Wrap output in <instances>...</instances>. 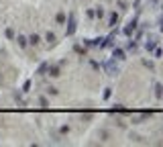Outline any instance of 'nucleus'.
<instances>
[{
  "mask_svg": "<svg viewBox=\"0 0 163 147\" xmlns=\"http://www.w3.org/2000/svg\"><path fill=\"white\" fill-rule=\"evenodd\" d=\"M102 16H104V8H102V6H98V8L94 10V19H102Z\"/></svg>",
  "mask_w": 163,
  "mask_h": 147,
  "instance_id": "obj_19",
  "label": "nucleus"
},
{
  "mask_svg": "<svg viewBox=\"0 0 163 147\" xmlns=\"http://www.w3.org/2000/svg\"><path fill=\"white\" fill-rule=\"evenodd\" d=\"M39 104L43 106V108H49L51 104H49V100H47V96H39Z\"/></svg>",
  "mask_w": 163,
  "mask_h": 147,
  "instance_id": "obj_18",
  "label": "nucleus"
},
{
  "mask_svg": "<svg viewBox=\"0 0 163 147\" xmlns=\"http://www.w3.org/2000/svg\"><path fill=\"white\" fill-rule=\"evenodd\" d=\"M92 119V113H84L82 114V121H90Z\"/></svg>",
  "mask_w": 163,
  "mask_h": 147,
  "instance_id": "obj_30",
  "label": "nucleus"
},
{
  "mask_svg": "<svg viewBox=\"0 0 163 147\" xmlns=\"http://www.w3.org/2000/svg\"><path fill=\"white\" fill-rule=\"evenodd\" d=\"M59 133H61V135H67V133H70V127H67V125L59 127Z\"/></svg>",
  "mask_w": 163,
  "mask_h": 147,
  "instance_id": "obj_26",
  "label": "nucleus"
},
{
  "mask_svg": "<svg viewBox=\"0 0 163 147\" xmlns=\"http://www.w3.org/2000/svg\"><path fill=\"white\" fill-rule=\"evenodd\" d=\"M155 47H157V39H155V37H147V43H145V49H147V51L151 53V51L155 49Z\"/></svg>",
  "mask_w": 163,
  "mask_h": 147,
  "instance_id": "obj_7",
  "label": "nucleus"
},
{
  "mask_svg": "<svg viewBox=\"0 0 163 147\" xmlns=\"http://www.w3.org/2000/svg\"><path fill=\"white\" fill-rule=\"evenodd\" d=\"M114 39H116V33H110L108 35V37H104V39H102V49H106V47H112L114 45Z\"/></svg>",
  "mask_w": 163,
  "mask_h": 147,
  "instance_id": "obj_6",
  "label": "nucleus"
},
{
  "mask_svg": "<svg viewBox=\"0 0 163 147\" xmlns=\"http://www.w3.org/2000/svg\"><path fill=\"white\" fill-rule=\"evenodd\" d=\"M155 98H157V100H161V98H163V92H161V84H159V82L155 84Z\"/></svg>",
  "mask_w": 163,
  "mask_h": 147,
  "instance_id": "obj_14",
  "label": "nucleus"
},
{
  "mask_svg": "<svg viewBox=\"0 0 163 147\" xmlns=\"http://www.w3.org/2000/svg\"><path fill=\"white\" fill-rule=\"evenodd\" d=\"M45 41H47V45H49V47H53L55 43H57V37H55V33H51V31H49V33L45 35Z\"/></svg>",
  "mask_w": 163,
  "mask_h": 147,
  "instance_id": "obj_8",
  "label": "nucleus"
},
{
  "mask_svg": "<svg viewBox=\"0 0 163 147\" xmlns=\"http://www.w3.org/2000/svg\"><path fill=\"white\" fill-rule=\"evenodd\" d=\"M98 137H100L102 141H106V139H108V131H100V133H98Z\"/></svg>",
  "mask_w": 163,
  "mask_h": 147,
  "instance_id": "obj_29",
  "label": "nucleus"
},
{
  "mask_svg": "<svg viewBox=\"0 0 163 147\" xmlns=\"http://www.w3.org/2000/svg\"><path fill=\"white\" fill-rule=\"evenodd\" d=\"M137 27H139V12H137V14H135V16H133V19L128 21L127 27L122 29V35H124V37H130V35L137 31Z\"/></svg>",
  "mask_w": 163,
  "mask_h": 147,
  "instance_id": "obj_2",
  "label": "nucleus"
},
{
  "mask_svg": "<svg viewBox=\"0 0 163 147\" xmlns=\"http://www.w3.org/2000/svg\"><path fill=\"white\" fill-rule=\"evenodd\" d=\"M141 2H143V0H135V4H133V8L137 12H141Z\"/></svg>",
  "mask_w": 163,
  "mask_h": 147,
  "instance_id": "obj_27",
  "label": "nucleus"
},
{
  "mask_svg": "<svg viewBox=\"0 0 163 147\" xmlns=\"http://www.w3.org/2000/svg\"><path fill=\"white\" fill-rule=\"evenodd\" d=\"M31 86H33V82H31V80H27V82L23 84V90H21V92H23V94H27V92H31Z\"/></svg>",
  "mask_w": 163,
  "mask_h": 147,
  "instance_id": "obj_17",
  "label": "nucleus"
},
{
  "mask_svg": "<svg viewBox=\"0 0 163 147\" xmlns=\"http://www.w3.org/2000/svg\"><path fill=\"white\" fill-rule=\"evenodd\" d=\"M100 68H104V69H106V74H108V76H112V78L120 74V69H118L116 59H112V57H110L108 61H104V63H100Z\"/></svg>",
  "mask_w": 163,
  "mask_h": 147,
  "instance_id": "obj_1",
  "label": "nucleus"
},
{
  "mask_svg": "<svg viewBox=\"0 0 163 147\" xmlns=\"http://www.w3.org/2000/svg\"><path fill=\"white\" fill-rule=\"evenodd\" d=\"M27 41H29V43H31V45H39V43H41V37H39V35H37V33H33V35H31V37H27Z\"/></svg>",
  "mask_w": 163,
  "mask_h": 147,
  "instance_id": "obj_10",
  "label": "nucleus"
},
{
  "mask_svg": "<svg viewBox=\"0 0 163 147\" xmlns=\"http://www.w3.org/2000/svg\"><path fill=\"white\" fill-rule=\"evenodd\" d=\"M112 59H116V61H122V59H127V53H124V49H120V47H114V49H112Z\"/></svg>",
  "mask_w": 163,
  "mask_h": 147,
  "instance_id": "obj_5",
  "label": "nucleus"
},
{
  "mask_svg": "<svg viewBox=\"0 0 163 147\" xmlns=\"http://www.w3.org/2000/svg\"><path fill=\"white\" fill-rule=\"evenodd\" d=\"M112 113H124V108H122V106H118V104H116V106L112 108Z\"/></svg>",
  "mask_w": 163,
  "mask_h": 147,
  "instance_id": "obj_31",
  "label": "nucleus"
},
{
  "mask_svg": "<svg viewBox=\"0 0 163 147\" xmlns=\"http://www.w3.org/2000/svg\"><path fill=\"white\" fill-rule=\"evenodd\" d=\"M149 2H151L153 8H157V6H159V0H149Z\"/></svg>",
  "mask_w": 163,
  "mask_h": 147,
  "instance_id": "obj_32",
  "label": "nucleus"
},
{
  "mask_svg": "<svg viewBox=\"0 0 163 147\" xmlns=\"http://www.w3.org/2000/svg\"><path fill=\"white\" fill-rule=\"evenodd\" d=\"M116 4H118V10H120V12H124V10H128V6H127V2H124V0H118Z\"/></svg>",
  "mask_w": 163,
  "mask_h": 147,
  "instance_id": "obj_20",
  "label": "nucleus"
},
{
  "mask_svg": "<svg viewBox=\"0 0 163 147\" xmlns=\"http://www.w3.org/2000/svg\"><path fill=\"white\" fill-rule=\"evenodd\" d=\"M76 29H78V16H76V12H70V16H67V27H65V35L71 37V35L76 33Z\"/></svg>",
  "mask_w": 163,
  "mask_h": 147,
  "instance_id": "obj_3",
  "label": "nucleus"
},
{
  "mask_svg": "<svg viewBox=\"0 0 163 147\" xmlns=\"http://www.w3.org/2000/svg\"><path fill=\"white\" fill-rule=\"evenodd\" d=\"M47 66H49V63H47V61H43V63H41V66L37 68V76H45V72H47Z\"/></svg>",
  "mask_w": 163,
  "mask_h": 147,
  "instance_id": "obj_13",
  "label": "nucleus"
},
{
  "mask_svg": "<svg viewBox=\"0 0 163 147\" xmlns=\"http://www.w3.org/2000/svg\"><path fill=\"white\" fill-rule=\"evenodd\" d=\"M153 55H155V59H161V55H163V53H161V47H159V45L153 49Z\"/></svg>",
  "mask_w": 163,
  "mask_h": 147,
  "instance_id": "obj_22",
  "label": "nucleus"
},
{
  "mask_svg": "<svg viewBox=\"0 0 163 147\" xmlns=\"http://www.w3.org/2000/svg\"><path fill=\"white\" fill-rule=\"evenodd\" d=\"M118 19H120V14H118V12H112V14H110V19H108V25H110V27H116Z\"/></svg>",
  "mask_w": 163,
  "mask_h": 147,
  "instance_id": "obj_11",
  "label": "nucleus"
},
{
  "mask_svg": "<svg viewBox=\"0 0 163 147\" xmlns=\"http://www.w3.org/2000/svg\"><path fill=\"white\" fill-rule=\"evenodd\" d=\"M47 76H51V78H59L61 76V66H47V72H45Z\"/></svg>",
  "mask_w": 163,
  "mask_h": 147,
  "instance_id": "obj_4",
  "label": "nucleus"
},
{
  "mask_svg": "<svg viewBox=\"0 0 163 147\" xmlns=\"http://www.w3.org/2000/svg\"><path fill=\"white\" fill-rule=\"evenodd\" d=\"M86 14H88L90 19H94V10H92V8H88V10H86Z\"/></svg>",
  "mask_w": 163,
  "mask_h": 147,
  "instance_id": "obj_33",
  "label": "nucleus"
},
{
  "mask_svg": "<svg viewBox=\"0 0 163 147\" xmlns=\"http://www.w3.org/2000/svg\"><path fill=\"white\" fill-rule=\"evenodd\" d=\"M4 35H6V39H14V37H16L12 29H6V31H4Z\"/></svg>",
  "mask_w": 163,
  "mask_h": 147,
  "instance_id": "obj_25",
  "label": "nucleus"
},
{
  "mask_svg": "<svg viewBox=\"0 0 163 147\" xmlns=\"http://www.w3.org/2000/svg\"><path fill=\"white\" fill-rule=\"evenodd\" d=\"M149 119V113H143L141 116H133V125H141L143 121H147Z\"/></svg>",
  "mask_w": 163,
  "mask_h": 147,
  "instance_id": "obj_12",
  "label": "nucleus"
},
{
  "mask_svg": "<svg viewBox=\"0 0 163 147\" xmlns=\"http://www.w3.org/2000/svg\"><path fill=\"white\" fill-rule=\"evenodd\" d=\"M143 66H145V68H149L151 72L155 69V66H153V61H149V59H143Z\"/></svg>",
  "mask_w": 163,
  "mask_h": 147,
  "instance_id": "obj_23",
  "label": "nucleus"
},
{
  "mask_svg": "<svg viewBox=\"0 0 163 147\" xmlns=\"http://www.w3.org/2000/svg\"><path fill=\"white\" fill-rule=\"evenodd\" d=\"M73 51H76L78 55H86V47H82L80 43H76V45H73Z\"/></svg>",
  "mask_w": 163,
  "mask_h": 147,
  "instance_id": "obj_16",
  "label": "nucleus"
},
{
  "mask_svg": "<svg viewBox=\"0 0 163 147\" xmlns=\"http://www.w3.org/2000/svg\"><path fill=\"white\" fill-rule=\"evenodd\" d=\"M47 94H51V96H57L59 90H57V88H53V86H49V88H47Z\"/></svg>",
  "mask_w": 163,
  "mask_h": 147,
  "instance_id": "obj_24",
  "label": "nucleus"
},
{
  "mask_svg": "<svg viewBox=\"0 0 163 147\" xmlns=\"http://www.w3.org/2000/svg\"><path fill=\"white\" fill-rule=\"evenodd\" d=\"M55 21H57L59 25L65 23V12H57V16H55Z\"/></svg>",
  "mask_w": 163,
  "mask_h": 147,
  "instance_id": "obj_21",
  "label": "nucleus"
},
{
  "mask_svg": "<svg viewBox=\"0 0 163 147\" xmlns=\"http://www.w3.org/2000/svg\"><path fill=\"white\" fill-rule=\"evenodd\" d=\"M14 41L19 43V47H21V49H24V47L29 45V41H27V37H24V35H19V37H14Z\"/></svg>",
  "mask_w": 163,
  "mask_h": 147,
  "instance_id": "obj_9",
  "label": "nucleus"
},
{
  "mask_svg": "<svg viewBox=\"0 0 163 147\" xmlns=\"http://www.w3.org/2000/svg\"><path fill=\"white\" fill-rule=\"evenodd\" d=\"M127 49H128V51H137V49H139V45H137V41H135V39H130V41L127 43Z\"/></svg>",
  "mask_w": 163,
  "mask_h": 147,
  "instance_id": "obj_15",
  "label": "nucleus"
},
{
  "mask_svg": "<svg viewBox=\"0 0 163 147\" xmlns=\"http://www.w3.org/2000/svg\"><path fill=\"white\" fill-rule=\"evenodd\" d=\"M110 96H112V88H106L104 90V100H108Z\"/></svg>",
  "mask_w": 163,
  "mask_h": 147,
  "instance_id": "obj_28",
  "label": "nucleus"
}]
</instances>
